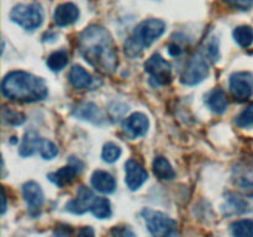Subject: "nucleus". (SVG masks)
Listing matches in <instances>:
<instances>
[{"label":"nucleus","instance_id":"b1692460","mask_svg":"<svg viewBox=\"0 0 253 237\" xmlns=\"http://www.w3.org/2000/svg\"><path fill=\"white\" fill-rule=\"evenodd\" d=\"M234 237H253V221L250 219L239 220L231 225Z\"/></svg>","mask_w":253,"mask_h":237},{"label":"nucleus","instance_id":"c9c22d12","mask_svg":"<svg viewBox=\"0 0 253 237\" xmlns=\"http://www.w3.org/2000/svg\"><path fill=\"white\" fill-rule=\"evenodd\" d=\"M1 200H2L1 214H5V211H6V194H5L4 189H1Z\"/></svg>","mask_w":253,"mask_h":237},{"label":"nucleus","instance_id":"ddd939ff","mask_svg":"<svg viewBox=\"0 0 253 237\" xmlns=\"http://www.w3.org/2000/svg\"><path fill=\"white\" fill-rule=\"evenodd\" d=\"M79 17V9L73 2H64L57 6L54 11V22L58 26H68L74 24Z\"/></svg>","mask_w":253,"mask_h":237},{"label":"nucleus","instance_id":"bb28decb","mask_svg":"<svg viewBox=\"0 0 253 237\" xmlns=\"http://www.w3.org/2000/svg\"><path fill=\"white\" fill-rule=\"evenodd\" d=\"M2 118H4L5 122L14 126H20L26 121V116L24 114L19 113V111H14L7 108H5L2 110Z\"/></svg>","mask_w":253,"mask_h":237},{"label":"nucleus","instance_id":"7ed1b4c3","mask_svg":"<svg viewBox=\"0 0 253 237\" xmlns=\"http://www.w3.org/2000/svg\"><path fill=\"white\" fill-rule=\"evenodd\" d=\"M166 32V24L162 20H145L133 30L132 35L125 42V54L127 57H137L151 46L156 40Z\"/></svg>","mask_w":253,"mask_h":237},{"label":"nucleus","instance_id":"a211bd4d","mask_svg":"<svg viewBox=\"0 0 253 237\" xmlns=\"http://www.w3.org/2000/svg\"><path fill=\"white\" fill-rule=\"evenodd\" d=\"M234 180L241 189H253V164H242L235 168Z\"/></svg>","mask_w":253,"mask_h":237},{"label":"nucleus","instance_id":"4be33fe9","mask_svg":"<svg viewBox=\"0 0 253 237\" xmlns=\"http://www.w3.org/2000/svg\"><path fill=\"white\" fill-rule=\"evenodd\" d=\"M234 39L242 48H249L253 43V29L251 26H239L234 30Z\"/></svg>","mask_w":253,"mask_h":237},{"label":"nucleus","instance_id":"6e6552de","mask_svg":"<svg viewBox=\"0 0 253 237\" xmlns=\"http://www.w3.org/2000/svg\"><path fill=\"white\" fill-rule=\"evenodd\" d=\"M230 91L239 101H245L253 95V76L249 72H237L230 77Z\"/></svg>","mask_w":253,"mask_h":237},{"label":"nucleus","instance_id":"20e7f679","mask_svg":"<svg viewBox=\"0 0 253 237\" xmlns=\"http://www.w3.org/2000/svg\"><path fill=\"white\" fill-rule=\"evenodd\" d=\"M141 215L153 237H180L177 231V222L168 215L151 209H145Z\"/></svg>","mask_w":253,"mask_h":237},{"label":"nucleus","instance_id":"cd10ccee","mask_svg":"<svg viewBox=\"0 0 253 237\" xmlns=\"http://www.w3.org/2000/svg\"><path fill=\"white\" fill-rule=\"evenodd\" d=\"M39 153L41 155V157L43 158V159L48 160V159H52V158H54L57 155H58V148H57V146L54 145L53 142L42 138L41 145H40V148H39Z\"/></svg>","mask_w":253,"mask_h":237},{"label":"nucleus","instance_id":"412c9836","mask_svg":"<svg viewBox=\"0 0 253 237\" xmlns=\"http://www.w3.org/2000/svg\"><path fill=\"white\" fill-rule=\"evenodd\" d=\"M153 173L161 180H172L175 178V172L170 163L165 157H156L153 160Z\"/></svg>","mask_w":253,"mask_h":237},{"label":"nucleus","instance_id":"7c9ffc66","mask_svg":"<svg viewBox=\"0 0 253 237\" xmlns=\"http://www.w3.org/2000/svg\"><path fill=\"white\" fill-rule=\"evenodd\" d=\"M229 200H230V202H231L232 206H234V209L236 210L237 212H247V211H250L249 204H247V202H245L242 199H240L239 197L229 198Z\"/></svg>","mask_w":253,"mask_h":237},{"label":"nucleus","instance_id":"f3484780","mask_svg":"<svg viewBox=\"0 0 253 237\" xmlns=\"http://www.w3.org/2000/svg\"><path fill=\"white\" fill-rule=\"evenodd\" d=\"M69 81L76 89H88L93 85V77L81 66H73L69 72Z\"/></svg>","mask_w":253,"mask_h":237},{"label":"nucleus","instance_id":"423d86ee","mask_svg":"<svg viewBox=\"0 0 253 237\" xmlns=\"http://www.w3.org/2000/svg\"><path fill=\"white\" fill-rule=\"evenodd\" d=\"M209 76V61L202 52H197L185 66L180 81L184 85H197Z\"/></svg>","mask_w":253,"mask_h":237},{"label":"nucleus","instance_id":"dca6fc26","mask_svg":"<svg viewBox=\"0 0 253 237\" xmlns=\"http://www.w3.org/2000/svg\"><path fill=\"white\" fill-rule=\"evenodd\" d=\"M41 141L42 137L36 132V131H27V132L25 133L24 138H22L21 146H20L19 150V155L21 156V157L26 158L34 155L35 152H39Z\"/></svg>","mask_w":253,"mask_h":237},{"label":"nucleus","instance_id":"39448f33","mask_svg":"<svg viewBox=\"0 0 253 237\" xmlns=\"http://www.w3.org/2000/svg\"><path fill=\"white\" fill-rule=\"evenodd\" d=\"M43 11L39 4H19L10 11L11 21L27 31L39 29L43 22Z\"/></svg>","mask_w":253,"mask_h":237},{"label":"nucleus","instance_id":"9d476101","mask_svg":"<svg viewBox=\"0 0 253 237\" xmlns=\"http://www.w3.org/2000/svg\"><path fill=\"white\" fill-rule=\"evenodd\" d=\"M94 200H95V197H94L93 192L88 187H85V185H82L78 189V192H77L76 199L71 200L66 205V210L72 212V214L82 215L91 210Z\"/></svg>","mask_w":253,"mask_h":237},{"label":"nucleus","instance_id":"72a5a7b5","mask_svg":"<svg viewBox=\"0 0 253 237\" xmlns=\"http://www.w3.org/2000/svg\"><path fill=\"white\" fill-rule=\"evenodd\" d=\"M168 53L172 57H178L183 53V49L180 48V46H178V44L170 43L169 46H168Z\"/></svg>","mask_w":253,"mask_h":237},{"label":"nucleus","instance_id":"6ab92c4d","mask_svg":"<svg viewBox=\"0 0 253 237\" xmlns=\"http://www.w3.org/2000/svg\"><path fill=\"white\" fill-rule=\"evenodd\" d=\"M207 104L212 113L221 115L227 110L229 100H227V96L224 91L220 90V89H214V90L208 94Z\"/></svg>","mask_w":253,"mask_h":237},{"label":"nucleus","instance_id":"393cba45","mask_svg":"<svg viewBox=\"0 0 253 237\" xmlns=\"http://www.w3.org/2000/svg\"><path fill=\"white\" fill-rule=\"evenodd\" d=\"M68 63V54L66 51H56L47 58V67L53 72H59Z\"/></svg>","mask_w":253,"mask_h":237},{"label":"nucleus","instance_id":"5701e85b","mask_svg":"<svg viewBox=\"0 0 253 237\" xmlns=\"http://www.w3.org/2000/svg\"><path fill=\"white\" fill-rule=\"evenodd\" d=\"M91 212L96 219H109L111 216V204L106 198H95L91 206Z\"/></svg>","mask_w":253,"mask_h":237},{"label":"nucleus","instance_id":"f8f14e48","mask_svg":"<svg viewBox=\"0 0 253 237\" xmlns=\"http://www.w3.org/2000/svg\"><path fill=\"white\" fill-rule=\"evenodd\" d=\"M124 131L130 138L142 137L147 133L148 127H150V121L148 118L142 113H133L132 115L128 116L123 125Z\"/></svg>","mask_w":253,"mask_h":237},{"label":"nucleus","instance_id":"1a4fd4ad","mask_svg":"<svg viewBox=\"0 0 253 237\" xmlns=\"http://www.w3.org/2000/svg\"><path fill=\"white\" fill-rule=\"evenodd\" d=\"M22 195L26 201L29 212L32 216H37L44 202V195L41 187L36 182H27L22 185Z\"/></svg>","mask_w":253,"mask_h":237},{"label":"nucleus","instance_id":"4468645a","mask_svg":"<svg viewBox=\"0 0 253 237\" xmlns=\"http://www.w3.org/2000/svg\"><path fill=\"white\" fill-rule=\"evenodd\" d=\"M91 185L103 194H111L116 189L115 178L105 170H95L91 175Z\"/></svg>","mask_w":253,"mask_h":237},{"label":"nucleus","instance_id":"c756f323","mask_svg":"<svg viewBox=\"0 0 253 237\" xmlns=\"http://www.w3.org/2000/svg\"><path fill=\"white\" fill-rule=\"evenodd\" d=\"M113 237H136L135 232L128 226H115L111 230Z\"/></svg>","mask_w":253,"mask_h":237},{"label":"nucleus","instance_id":"a878e982","mask_svg":"<svg viewBox=\"0 0 253 237\" xmlns=\"http://www.w3.org/2000/svg\"><path fill=\"white\" fill-rule=\"evenodd\" d=\"M121 151L120 146H118L114 142H108L104 145L103 151H101V158L106 163H115L120 158Z\"/></svg>","mask_w":253,"mask_h":237},{"label":"nucleus","instance_id":"f03ea898","mask_svg":"<svg viewBox=\"0 0 253 237\" xmlns=\"http://www.w3.org/2000/svg\"><path fill=\"white\" fill-rule=\"evenodd\" d=\"M1 93L11 101L37 103L46 99L48 90L42 78L24 71H14L2 79Z\"/></svg>","mask_w":253,"mask_h":237},{"label":"nucleus","instance_id":"2eb2a0df","mask_svg":"<svg viewBox=\"0 0 253 237\" xmlns=\"http://www.w3.org/2000/svg\"><path fill=\"white\" fill-rule=\"evenodd\" d=\"M81 172V169L76 167L73 164L66 165V167H62L61 169L56 170L53 173H49L48 174V180H51L54 185H57L58 188H64L66 185L71 184L74 179H76L77 174Z\"/></svg>","mask_w":253,"mask_h":237},{"label":"nucleus","instance_id":"0eeeda50","mask_svg":"<svg viewBox=\"0 0 253 237\" xmlns=\"http://www.w3.org/2000/svg\"><path fill=\"white\" fill-rule=\"evenodd\" d=\"M145 71L157 85H168L172 81V67L161 54H152L146 61Z\"/></svg>","mask_w":253,"mask_h":237},{"label":"nucleus","instance_id":"c85d7f7f","mask_svg":"<svg viewBox=\"0 0 253 237\" xmlns=\"http://www.w3.org/2000/svg\"><path fill=\"white\" fill-rule=\"evenodd\" d=\"M236 123L240 127H250L253 125V103L250 104L236 118Z\"/></svg>","mask_w":253,"mask_h":237},{"label":"nucleus","instance_id":"f704fd0d","mask_svg":"<svg viewBox=\"0 0 253 237\" xmlns=\"http://www.w3.org/2000/svg\"><path fill=\"white\" fill-rule=\"evenodd\" d=\"M78 237H95V234H94V230L90 226H84L79 231Z\"/></svg>","mask_w":253,"mask_h":237},{"label":"nucleus","instance_id":"473e14b6","mask_svg":"<svg viewBox=\"0 0 253 237\" xmlns=\"http://www.w3.org/2000/svg\"><path fill=\"white\" fill-rule=\"evenodd\" d=\"M207 49L210 58H212V61H217V58H219V41H216V39H212L208 44Z\"/></svg>","mask_w":253,"mask_h":237},{"label":"nucleus","instance_id":"9b49d317","mask_svg":"<svg viewBox=\"0 0 253 237\" xmlns=\"http://www.w3.org/2000/svg\"><path fill=\"white\" fill-rule=\"evenodd\" d=\"M125 172L126 185L132 192L140 189L145 184L146 180L148 179V173L146 172L145 168L133 159H128L125 163Z\"/></svg>","mask_w":253,"mask_h":237},{"label":"nucleus","instance_id":"2f4dec72","mask_svg":"<svg viewBox=\"0 0 253 237\" xmlns=\"http://www.w3.org/2000/svg\"><path fill=\"white\" fill-rule=\"evenodd\" d=\"M226 2H229L230 5H232L236 9L242 10V11H247L252 7L253 0H225Z\"/></svg>","mask_w":253,"mask_h":237},{"label":"nucleus","instance_id":"aec40b11","mask_svg":"<svg viewBox=\"0 0 253 237\" xmlns=\"http://www.w3.org/2000/svg\"><path fill=\"white\" fill-rule=\"evenodd\" d=\"M74 115L77 118H82V120L91 121V122H100L103 120V115H101L100 110L98 106L93 103H85L81 104L77 109H74Z\"/></svg>","mask_w":253,"mask_h":237},{"label":"nucleus","instance_id":"f257e3e1","mask_svg":"<svg viewBox=\"0 0 253 237\" xmlns=\"http://www.w3.org/2000/svg\"><path fill=\"white\" fill-rule=\"evenodd\" d=\"M78 51L86 63L104 74L115 73L118 53L115 43L106 29L99 25L86 27L78 37Z\"/></svg>","mask_w":253,"mask_h":237}]
</instances>
